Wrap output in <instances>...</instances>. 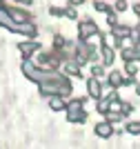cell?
Wrapping results in <instances>:
<instances>
[{
	"instance_id": "cell-1",
	"label": "cell",
	"mask_w": 140,
	"mask_h": 149,
	"mask_svg": "<svg viewBox=\"0 0 140 149\" xmlns=\"http://www.w3.org/2000/svg\"><path fill=\"white\" fill-rule=\"evenodd\" d=\"M98 25H96V20H91V18H82L78 22V40L80 42H87L91 36H98Z\"/></svg>"
},
{
	"instance_id": "cell-2",
	"label": "cell",
	"mask_w": 140,
	"mask_h": 149,
	"mask_svg": "<svg viewBox=\"0 0 140 149\" xmlns=\"http://www.w3.org/2000/svg\"><path fill=\"white\" fill-rule=\"evenodd\" d=\"M40 49H42V42H38V38H36V40L18 42V51H20V56H22V60H31Z\"/></svg>"
},
{
	"instance_id": "cell-3",
	"label": "cell",
	"mask_w": 140,
	"mask_h": 149,
	"mask_svg": "<svg viewBox=\"0 0 140 149\" xmlns=\"http://www.w3.org/2000/svg\"><path fill=\"white\" fill-rule=\"evenodd\" d=\"M85 89H87V98L89 100H100L104 93V87H102V80H98V78H87L85 80Z\"/></svg>"
},
{
	"instance_id": "cell-4",
	"label": "cell",
	"mask_w": 140,
	"mask_h": 149,
	"mask_svg": "<svg viewBox=\"0 0 140 149\" xmlns=\"http://www.w3.org/2000/svg\"><path fill=\"white\" fill-rule=\"evenodd\" d=\"M122 78H125V74H122V71H118V69H111V71H107V76H104L102 87L120 89V87H122Z\"/></svg>"
},
{
	"instance_id": "cell-5",
	"label": "cell",
	"mask_w": 140,
	"mask_h": 149,
	"mask_svg": "<svg viewBox=\"0 0 140 149\" xmlns=\"http://www.w3.org/2000/svg\"><path fill=\"white\" fill-rule=\"evenodd\" d=\"M98 56H100V62H102L104 67H111L116 62V49L111 45H100L98 47Z\"/></svg>"
},
{
	"instance_id": "cell-6",
	"label": "cell",
	"mask_w": 140,
	"mask_h": 149,
	"mask_svg": "<svg viewBox=\"0 0 140 149\" xmlns=\"http://www.w3.org/2000/svg\"><path fill=\"white\" fill-rule=\"evenodd\" d=\"M7 11H9V16H11V20L16 25H20V22H31V20H33V16H31L27 9H20V7H9L7 5Z\"/></svg>"
},
{
	"instance_id": "cell-7",
	"label": "cell",
	"mask_w": 140,
	"mask_h": 149,
	"mask_svg": "<svg viewBox=\"0 0 140 149\" xmlns=\"http://www.w3.org/2000/svg\"><path fill=\"white\" fill-rule=\"evenodd\" d=\"M87 96H71L67 98V107H65V113H76V111H82L87 105Z\"/></svg>"
},
{
	"instance_id": "cell-8",
	"label": "cell",
	"mask_w": 140,
	"mask_h": 149,
	"mask_svg": "<svg viewBox=\"0 0 140 149\" xmlns=\"http://www.w3.org/2000/svg\"><path fill=\"white\" fill-rule=\"evenodd\" d=\"M114 125H109L107 120H100V123H96L93 125V134H96L98 138H102V140H109L111 136H114Z\"/></svg>"
},
{
	"instance_id": "cell-9",
	"label": "cell",
	"mask_w": 140,
	"mask_h": 149,
	"mask_svg": "<svg viewBox=\"0 0 140 149\" xmlns=\"http://www.w3.org/2000/svg\"><path fill=\"white\" fill-rule=\"evenodd\" d=\"M60 71L67 78H82L85 80V74H82V67H78L73 60H67V62H62V67H60Z\"/></svg>"
},
{
	"instance_id": "cell-10",
	"label": "cell",
	"mask_w": 140,
	"mask_h": 149,
	"mask_svg": "<svg viewBox=\"0 0 140 149\" xmlns=\"http://www.w3.org/2000/svg\"><path fill=\"white\" fill-rule=\"evenodd\" d=\"M129 33H131V27L129 25H111V36L118 38V40H129Z\"/></svg>"
},
{
	"instance_id": "cell-11",
	"label": "cell",
	"mask_w": 140,
	"mask_h": 149,
	"mask_svg": "<svg viewBox=\"0 0 140 149\" xmlns=\"http://www.w3.org/2000/svg\"><path fill=\"white\" fill-rule=\"evenodd\" d=\"M47 105H49V109H51V111L60 113V111H65V107H67V100L62 98V96H51V98H47Z\"/></svg>"
},
{
	"instance_id": "cell-12",
	"label": "cell",
	"mask_w": 140,
	"mask_h": 149,
	"mask_svg": "<svg viewBox=\"0 0 140 149\" xmlns=\"http://www.w3.org/2000/svg\"><path fill=\"white\" fill-rule=\"evenodd\" d=\"M89 120V111L82 109V111H76V113H67V123L71 125H85Z\"/></svg>"
},
{
	"instance_id": "cell-13",
	"label": "cell",
	"mask_w": 140,
	"mask_h": 149,
	"mask_svg": "<svg viewBox=\"0 0 140 149\" xmlns=\"http://www.w3.org/2000/svg\"><path fill=\"white\" fill-rule=\"evenodd\" d=\"M67 38L62 36V33H56L54 38H51V49L54 51H62V49H67Z\"/></svg>"
},
{
	"instance_id": "cell-14",
	"label": "cell",
	"mask_w": 140,
	"mask_h": 149,
	"mask_svg": "<svg viewBox=\"0 0 140 149\" xmlns=\"http://www.w3.org/2000/svg\"><path fill=\"white\" fill-rule=\"evenodd\" d=\"M89 71H91V78H98V80H104V76H107V67L102 62H93Z\"/></svg>"
},
{
	"instance_id": "cell-15",
	"label": "cell",
	"mask_w": 140,
	"mask_h": 149,
	"mask_svg": "<svg viewBox=\"0 0 140 149\" xmlns=\"http://www.w3.org/2000/svg\"><path fill=\"white\" fill-rule=\"evenodd\" d=\"M11 25H13V20L9 16V11H7V5H0V27L11 29Z\"/></svg>"
},
{
	"instance_id": "cell-16",
	"label": "cell",
	"mask_w": 140,
	"mask_h": 149,
	"mask_svg": "<svg viewBox=\"0 0 140 149\" xmlns=\"http://www.w3.org/2000/svg\"><path fill=\"white\" fill-rule=\"evenodd\" d=\"M122 129H125V134H129V136H140V120H127Z\"/></svg>"
},
{
	"instance_id": "cell-17",
	"label": "cell",
	"mask_w": 140,
	"mask_h": 149,
	"mask_svg": "<svg viewBox=\"0 0 140 149\" xmlns=\"http://www.w3.org/2000/svg\"><path fill=\"white\" fill-rule=\"evenodd\" d=\"M118 113L122 118H129L134 113V102H127V100H120V107H118Z\"/></svg>"
},
{
	"instance_id": "cell-18",
	"label": "cell",
	"mask_w": 140,
	"mask_h": 149,
	"mask_svg": "<svg viewBox=\"0 0 140 149\" xmlns=\"http://www.w3.org/2000/svg\"><path fill=\"white\" fill-rule=\"evenodd\" d=\"M104 120H107L109 125H114V127H116V125H120L125 118H122L118 111H109V113H104Z\"/></svg>"
},
{
	"instance_id": "cell-19",
	"label": "cell",
	"mask_w": 140,
	"mask_h": 149,
	"mask_svg": "<svg viewBox=\"0 0 140 149\" xmlns=\"http://www.w3.org/2000/svg\"><path fill=\"white\" fill-rule=\"evenodd\" d=\"M138 71H140V69H138V62H125V71H122L125 76H134V78H136Z\"/></svg>"
},
{
	"instance_id": "cell-20",
	"label": "cell",
	"mask_w": 140,
	"mask_h": 149,
	"mask_svg": "<svg viewBox=\"0 0 140 149\" xmlns=\"http://www.w3.org/2000/svg\"><path fill=\"white\" fill-rule=\"evenodd\" d=\"M96 113H100V116H104V113H109V102L104 98L96 100Z\"/></svg>"
},
{
	"instance_id": "cell-21",
	"label": "cell",
	"mask_w": 140,
	"mask_h": 149,
	"mask_svg": "<svg viewBox=\"0 0 140 149\" xmlns=\"http://www.w3.org/2000/svg\"><path fill=\"white\" fill-rule=\"evenodd\" d=\"M93 9H96V11H100V13H109L114 7H109L104 0H93Z\"/></svg>"
},
{
	"instance_id": "cell-22",
	"label": "cell",
	"mask_w": 140,
	"mask_h": 149,
	"mask_svg": "<svg viewBox=\"0 0 140 149\" xmlns=\"http://www.w3.org/2000/svg\"><path fill=\"white\" fill-rule=\"evenodd\" d=\"M120 58L125 62H134V47H122L120 49Z\"/></svg>"
},
{
	"instance_id": "cell-23",
	"label": "cell",
	"mask_w": 140,
	"mask_h": 149,
	"mask_svg": "<svg viewBox=\"0 0 140 149\" xmlns=\"http://www.w3.org/2000/svg\"><path fill=\"white\" fill-rule=\"evenodd\" d=\"M102 98L107 100V102H118V100H120V93H118V89H109L107 93H102Z\"/></svg>"
},
{
	"instance_id": "cell-24",
	"label": "cell",
	"mask_w": 140,
	"mask_h": 149,
	"mask_svg": "<svg viewBox=\"0 0 140 149\" xmlns=\"http://www.w3.org/2000/svg\"><path fill=\"white\" fill-rule=\"evenodd\" d=\"M49 16H54V18H65V7H49Z\"/></svg>"
},
{
	"instance_id": "cell-25",
	"label": "cell",
	"mask_w": 140,
	"mask_h": 149,
	"mask_svg": "<svg viewBox=\"0 0 140 149\" xmlns=\"http://www.w3.org/2000/svg\"><path fill=\"white\" fill-rule=\"evenodd\" d=\"M65 18H69V20H78V11H76V7H65Z\"/></svg>"
},
{
	"instance_id": "cell-26",
	"label": "cell",
	"mask_w": 140,
	"mask_h": 149,
	"mask_svg": "<svg viewBox=\"0 0 140 149\" xmlns=\"http://www.w3.org/2000/svg\"><path fill=\"white\" fill-rule=\"evenodd\" d=\"M114 11H116V13L127 11V0H116V5H114Z\"/></svg>"
},
{
	"instance_id": "cell-27",
	"label": "cell",
	"mask_w": 140,
	"mask_h": 149,
	"mask_svg": "<svg viewBox=\"0 0 140 149\" xmlns=\"http://www.w3.org/2000/svg\"><path fill=\"white\" fill-rule=\"evenodd\" d=\"M107 25H109V27H111V25H118V13L114 11V9L107 13Z\"/></svg>"
},
{
	"instance_id": "cell-28",
	"label": "cell",
	"mask_w": 140,
	"mask_h": 149,
	"mask_svg": "<svg viewBox=\"0 0 140 149\" xmlns=\"http://www.w3.org/2000/svg\"><path fill=\"white\" fill-rule=\"evenodd\" d=\"M136 82L138 80H136L134 76H125V78H122V87H134Z\"/></svg>"
},
{
	"instance_id": "cell-29",
	"label": "cell",
	"mask_w": 140,
	"mask_h": 149,
	"mask_svg": "<svg viewBox=\"0 0 140 149\" xmlns=\"http://www.w3.org/2000/svg\"><path fill=\"white\" fill-rule=\"evenodd\" d=\"M16 5H24V7H33V0H11Z\"/></svg>"
},
{
	"instance_id": "cell-30",
	"label": "cell",
	"mask_w": 140,
	"mask_h": 149,
	"mask_svg": "<svg viewBox=\"0 0 140 149\" xmlns=\"http://www.w3.org/2000/svg\"><path fill=\"white\" fill-rule=\"evenodd\" d=\"M67 5L69 7H78V5H85V0H69Z\"/></svg>"
},
{
	"instance_id": "cell-31",
	"label": "cell",
	"mask_w": 140,
	"mask_h": 149,
	"mask_svg": "<svg viewBox=\"0 0 140 149\" xmlns=\"http://www.w3.org/2000/svg\"><path fill=\"white\" fill-rule=\"evenodd\" d=\"M131 9H134V13L140 18V2H134V7H131Z\"/></svg>"
},
{
	"instance_id": "cell-32",
	"label": "cell",
	"mask_w": 140,
	"mask_h": 149,
	"mask_svg": "<svg viewBox=\"0 0 140 149\" xmlns=\"http://www.w3.org/2000/svg\"><path fill=\"white\" fill-rule=\"evenodd\" d=\"M134 87H136V96H140V82H136Z\"/></svg>"
},
{
	"instance_id": "cell-33",
	"label": "cell",
	"mask_w": 140,
	"mask_h": 149,
	"mask_svg": "<svg viewBox=\"0 0 140 149\" xmlns=\"http://www.w3.org/2000/svg\"><path fill=\"white\" fill-rule=\"evenodd\" d=\"M0 5H7V2H5V0H0Z\"/></svg>"
}]
</instances>
